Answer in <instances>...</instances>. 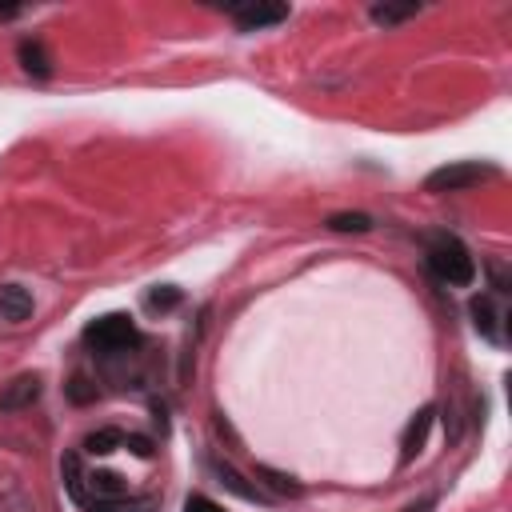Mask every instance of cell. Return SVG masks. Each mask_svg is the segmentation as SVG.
<instances>
[{
    "label": "cell",
    "instance_id": "obj_2",
    "mask_svg": "<svg viewBox=\"0 0 512 512\" xmlns=\"http://www.w3.org/2000/svg\"><path fill=\"white\" fill-rule=\"evenodd\" d=\"M84 340H88L96 352H120V348L140 344V332H136V324H132L128 312H104V316H96V320L84 328Z\"/></svg>",
    "mask_w": 512,
    "mask_h": 512
},
{
    "label": "cell",
    "instance_id": "obj_22",
    "mask_svg": "<svg viewBox=\"0 0 512 512\" xmlns=\"http://www.w3.org/2000/svg\"><path fill=\"white\" fill-rule=\"evenodd\" d=\"M12 16H20V8L16 4H0V20H12Z\"/></svg>",
    "mask_w": 512,
    "mask_h": 512
},
{
    "label": "cell",
    "instance_id": "obj_18",
    "mask_svg": "<svg viewBox=\"0 0 512 512\" xmlns=\"http://www.w3.org/2000/svg\"><path fill=\"white\" fill-rule=\"evenodd\" d=\"M68 396H72L76 404H84V400H92V396H96V388H88V380H84V376H76V380L68 384Z\"/></svg>",
    "mask_w": 512,
    "mask_h": 512
},
{
    "label": "cell",
    "instance_id": "obj_19",
    "mask_svg": "<svg viewBox=\"0 0 512 512\" xmlns=\"http://www.w3.org/2000/svg\"><path fill=\"white\" fill-rule=\"evenodd\" d=\"M184 512H224L216 500H208V496H188L184 500Z\"/></svg>",
    "mask_w": 512,
    "mask_h": 512
},
{
    "label": "cell",
    "instance_id": "obj_7",
    "mask_svg": "<svg viewBox=\"0 0 512 512\" xmlns=\"http://www.w3.org/2000/svg\"><path fill=\"white\" fill-rule=\"evenodd\" d=\"M432 416H436V408H420L412 416V424L404 428V440H400V464H412L420 456V448L428 440V428H432Z\"/></svg>",
    "mask_w": 512,
    "mask_h": 512
},
{
    "label": "cell",
    "instance_id": "obj_12",
    "mask_svg": "<svg viewBox=\"0 0 512 512\" xmlns=\"http://www.w3.org/2000/svg\"><path fill=\"white\" fill-rule=\"evenodd\" d=\"M216 472H220V484H224L228 492H236V496H244V500H264V492H260L256 484H244V476H240L232 464H216Z\"/></svg>",
    "mask_w": 512,
    "mask_h": 512
},
{
    "label": "cell",
    "instance_id": "obj_20",
    "mask_svg": "<svg viewBox=\"0 0 512 512\" xmlns=\"http://www.w3.org/2000/svg\"><path fill=\"white\" fill-rule=\"evenodd\" d=\"M124 444H128L136 456H152V440H144V436H124Z\"/></svg>",
    "mask_w": 512,
    "mask_h": 512
},
{
    "label": "cell",
    "instance_id": "obj_16",
    "mask_svg": "<svg viewBox=\"0 0 512 512\" xmlns=\"http://www.w3.org/2000/svg\"><path fill=\"white\" fill-rule=\"evenodd\" d=\"M176 300H180V288H172V284H160L148 292V308H172Z\"/></svg>",
    "mask_w": 512,
    "mask_h": 512
},
{
    "label": "cell",
    "instance_id": "obj_17",
    "mask_svg": "<svg viewBox=\"0 0 512 512\" xmlns=\"http://www.w3.org/2000/svg\"><path fill=\"white\" fill-rule=\"evenodd\" d=\"M256 472H260V476H264V480H268L276 492H288V496H296V492H300V484H292L284 472H272V468H256Z\"/></svg>",
    "mask_w": 512,
    "mask_h": 512
},
{
    "label": "cell",
    "instance_id": "obj_21",
    "mask_svg": "<svg viewBox=\"0 0 512 512\" xmlns=\"http://www.w3.org/2000/svg\"><path fill=\"white\" fill-rule=\"evenodd\" d=\"M432 508H436V500L424 496V500H416V504H408V508H400V512H432Z\"/></svg>",
    "mask_w": 512,
    "mask_h": 512
},
{
    "label": "cell",
    "instance_id": "obj_14",
    "mask_svg": "<svg viewBox=\"0 0 512 512\" xmlns=\"http://www.w3.org/2000/svg\"><path fill=\"white\" fill-rule=\"evenodd\" d=\"M332 232H372V216L368 212H336L328 216Z\"/></svg>",
    "mask_w": 512,
    "mask_h": 512
},
{
    "label": "cell",
    "instance_id": "obj_8",
    "mask_svg": "<svg viewBox=\"0 0 512 512\" xmlns=\"http://www.w3.org/2000/svg\"><path fill=\"white\" fill-rule=\"evenodd\" d=\"M468 312H472V324H476L480 336H488L492 344L504 340V332H500V312H496V304H492L488 296H476V300L468 304Z\"/></svg>",
    "mask_w": 512,
    "mask_h": 512
},
{
    "label": "cell",
    "instance_id": "obj_10",
    "mask_svg": "<svg viewBox=\"0 0 512 512\" xmlns=\"http://www.w3.org/2000/svg\"><path fill=\"white\" fill-rule=\"evenodd\" d=\"M416 12H420L416 0H404V4H388V0H384V4H372V8H368L372 24H384V28H388V24H400V20H412Z\"/></svg>",
    "mask_w": 512,
    "mask_h": 512
},
{
    "label": "cell",
    "instance_id": "obj_1",
    "mask_svg": "<svg viewBox=\"0 0 512 512\" xmlns=\"http://www.w3.org/2000/svg\"><path fill=\"white\" fill-rule=\"evenodd\" d=\"M428 272L440 280V284H452V288H468L472 280H476V260H472V252L456 240V236H448V232H440V236H432L428 240Z\"/></svg>",
    "mask_w": 512,
    "mask_h": 512
},
{
    "label": "cell",
    "instance_id": "obj_13",
    "mask_svg": "<svg viewBox=\"0 0 512 512\" xmlns=\"http://www.w3.org/2000/svg\"><path fill=\"white\" fill-rule=\"evenodd\" d=\"M124 444V432L120 428H100V432H92L88 440H84V448L92 452V456H108V452H116Z\"/></svg>",
    "mask_w": 512,
    "mask_h": 512
},
{
    "label": "cell",
    "instance_id": "obj_3",
    "mask_svg": "<svg viewBox=\"0 0 512 512\" xmlns=\"http://www.w3.org/2000/svg\"><path fill=\"white\" fill-rule=\"evenodd\" d=\"M488 176H496L492 164H480V160H452V164L428 172L424 188H428V192H468V188H476V184L488 180Z\"/></svg>",
    "mask_w": 512,
    "mask_h": 512
},
{
    "label": "cell",
    "instance_id": "obj_6",
    "mask_svg": "<svg viewBox=\"0 0 512 512\" xmlns=\"http://www.w3.org/2000/svg\"><path fill=\"white\" fill-rule=\"evenodd\" d=\"M32 308H36V300H32V292L24 284H0V320L24 324L32 316Z\"/></svg>",
    "mask_w": 512,
    "mask_h": 512
},
{
    "label": "cell",
    "instance_id": "obj_11",
    "mask_svg": "<svg viewBox=\"0 0 512 512\" xmlns=\"http://www.w3.org/2000/svg\"><path fill=\"white\" fill-rule=\"evenodd\" d=\"M60 468H64V488H68V496L84 504V500H88V492H84V480H88V476H84V468H80V456H76V452H68Z\"/></svg>",
    "mask_w": 512,
    "mask_h": 512
},
{
    "label": "cell",
    "instance_id": "obj_9",
    "mask_svg": "<svg viewBox=\"0 0 512 512\" xmlns=\"http://www.w3.org/2000/svg\"><path fill=\"white\" fill-rule=\"evenodd\" d=\"M16 56H20V64H24V72H32V76H52V56L44 52V44L40 40H20V48H16Z\"/></svg>",
    "mask_w": 512,
    "mask_h": 512
},
{
    "label": "cell",
    "instance_id": "obj_15",
    "mask_svg": "<svg viewBox=\"0 0 512 512\" xmlns=\"http://www.w3.org/2000/svg\"><path fill=\"white\" fill-rule=\"evenodd\" d=\"M92 512H152V500H104V504H92Z\"/></svg>",
    "mask_w": 512,
    "mask_h": 512
},
{
    "label": "cell",
    "instance_id": "obj_5",
    "mask_svg": "<svg viewBox=\"0 0 512 512\" xmlns=\"http://www.w3.org/2000/svg\"><path fill=\"white\" fill-rule=\"evenodd\" d=\"M232 12V20H236V28L240 32H256V28H268V24H280V20H288V4H232L228 8Z\"/></svg>",
    "mask_w": 512,
    "mask_h": 512
},
{
    "label": "cell",
    "instance_id": "obj_4",
    "mask_svg": "<svg viewBox=\"0 0 512 512\" xmlns=\"http://www.w3.org/2000/svg\"><path fill=\"white\" fill-rule=\"evenodd\" d=\"M40 392H44V380L36 372H20L0 388V412H24L40 400Z\"/></svg>",
    "mask_w": 512,
    "mask_h": 512
}]
</instances>
